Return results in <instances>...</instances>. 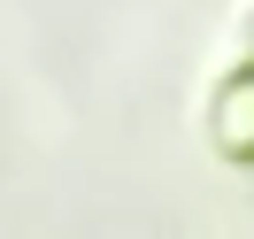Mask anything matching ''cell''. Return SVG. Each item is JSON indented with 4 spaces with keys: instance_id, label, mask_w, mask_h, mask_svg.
Masks as SVG:
<instances>
[{
    "instance_id": "obj_1",
    "label": "cell",
    "mask_w": 254,
    "mask_h": 239,
    "mask_svg": "<svg viewBox=\"0 0 254 239\" xmlns=\"http://www.w3.org/2000/svg\"><path fill=\"white\" fill-rule=\"evenodd\" d=\"M208 139H216L223 162L254 170V62H239L231 78L216 85V100H208Z\"/></svg>"
}]
</instances>
